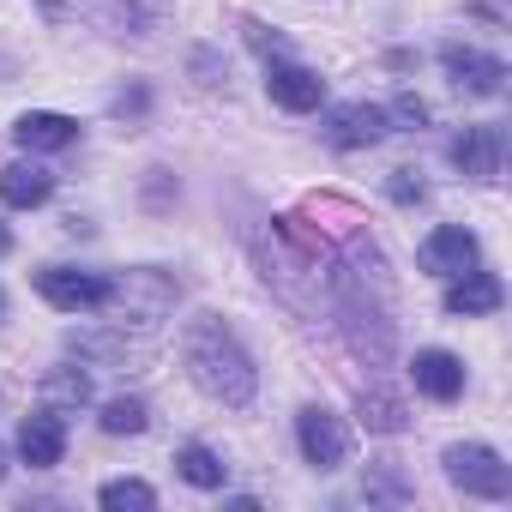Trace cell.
<instances>
[{"label": "cell", "mask_w": 512, "mask_h": 512, "mask_svg": "<svg viewBox=\"0 0 512 512\" xmlns=\"http://www.w3.org/2000/svg\"><path fill=\"white\" fill-rule=\"evenodd\" d=\"M362 494H368V500H410L416 488H410V482H404V476H398L392 464H380V470H368V482H362Z\"/></svg>", "instance_id": "obj_23"}, {"label": "cell", "mask_w": 512, "mask_h": 512, "mask_svg": "<svg viewBox=\"0 0 512 512\" xmlns=\"http://www.w3.org/2000/svg\"><path fill=\"white\" fill-rule=\"evenodd\" d=\"M392 115H398V121H404V127H422V121H428V103H422V97H410V91H404V97H398V103H392Z\"/></svg>", "instance_id": "obj_27"}, {"label": "cell", "mask_w": 512, "mask_h": 512, "mask_svg": "<svg viewBox=\"0 0 512 512\" xmlns=\"http://www.w3.org/2000/svg\"><path fill=\"white\" fill-rule=\"evenodd\" d=\"M91 398V380L79 374V368H55V374H43V410H79Z\"/></svg>", "instance_id": "obj_19"}, {"label": "cell", "mask_w": 512, "mask_h": 512, "mask_svg": "<svg viewBox=\"0 0 512 512\" xmlns=\"http://www.w3.org/2000/svg\"><path fill=\"white\" fill-rule=\"evenodd\" d=\"M13 139H19L25 151H67V145L79 139V121H73V115H55V109H31V115H19Z\"/></svg>", "instance_id": "obj_16"}, {"label": "cell", "mask_w": 512, "mask_h": 512, "mask_svg": "<svg viewBox=\"0 0 512 512\" xmlns=\"http://www.w3.org/2000/svg\"><path fill=\"white\" fill-rule=\"evenodd\" d=\"M0 308H7V302H0Z\"/></svg>", "instance_id": "obj_30"}, {"label": "cell", "mask_w": 512, "mask_h": 512, "mask_svg": "<svg viewBox=\"0 0 512 512\" xmlns=\"http://www.w3.org/2000/svg\"><path fill=\"white\" fill-rule=\"evenodd\" d=\"M446 476H452V488H464V494H476V500H506V494H512L506 458H500L494 446H482V440L446 446Z\"/></svg>", "instance_id": "obj_4"}, {"label": "cell", "mask_w": 512, "mask_h": 512, "mask_svg": "<svg viewBox=\"0 0 512 512\" xmlns=\"http://www.w3.org/2000/svg\"><path fill=\"white\" fill-rule=\"evenodd\" d=\"M266 91H272V103H278V109H290V115H308V109H320V103H326V79H320L314 67L284 61V55L266 67Z\"/></svg>", "instance_id": "obj_8"}, {"label": "cell", "mask_w": 512, "mask_h": 512, "mask_svg": "<svg viewBox=\"0 0 512 512\" xmlns=\"http://www.w3.org/2000/svg\"><path fill=\"white\" fill-rule=\"evenodd\" d=\"M37 296L49 308H61V314H91V308L109 302V278L73 272V266H49V272H37Z\"/></svg>", "instance_id": "obj_5"}, {"label": "cell", "mask_w": 512, "mask_h": 512, "mask_svg": "<svg viewBox=\"0 0 512 512\" xmlns=\"http://www.w3.org/2000/svg\"><path fill=\"white\" fill-rule=\"evenodd\" d=\"M0 253H13V229L7 223H0Z\"/></svg>", "instance_id": "obj_28"}, {"label": "cell", "mask_w": 512, "mask_h": 512, "mask_svg": "<svg viewBox=\"0 0 512 512\" xmlns=\"http://www.w3.org/2000/svg\"><path fill=\"white\" fill-rule=\"evenodd\" d=\"M43 7L55 13V19H103V25H115V31H145V25H157V7L151 0H43Z\"/></svg>", "instance_id": "obj_10"}, {"label": "cell", "mask_w": 512, "mask_h": 512, "mask_svg": "<svg viewBox=\"0 0 512 512\" xmlns=\"http://www.w3.org/2000/svg\"><path fill=\"white\" fill-rule=\"evenodd\" d=\"M380 133H386V109H374V103H338L326 115V139L338 151H368V145H380Z\"/></svg>", "instance_id": "obj_11"}, {"label": "cell", "mask_w": 512, "mask_h": 512, "mask_svg": "<svg viewBox=\"0 0 512 512\" xmlns=\"http://www.w3.org/2000/svg\"><path fill=\"white\" fill-rule=\"evenodd\" d=\"M500 302H506L500 278H494V272H476V266L458 272L452 290H446V314H452V320H482V314H494Z\"/></svg>", "instance_id": "obj_13"}, {"label": "cell", "mask_w": 512, "mask_h": 512, "mask_svg": "<svg viewBox=\"0 0 512 512\" xmlns=\"http://www.w3.org/2000/svg\"><path fill=\"white\" fill-rule=\"evenodd\" d=\"M296 440H302V458H308L314 470H338V464L350 458V428H344L332 410H320V404H308V410L296 416Z\"/></svg>", "instance_id": "obj_6"}, {"label": "cell", "mask_w": 512, "mask_h": 512, "mask_svg": "<svg viewBox=\"0 0 512 512\" xmlns=\"http://www.w3.org/2000/svg\"><path fill=\"white\" fill-rule=\"evenodd\" d=\"M175 470H181V482H193V488H223V482H229V464H223L211 446H199V440H187V446L175 452Z\"/></svg>", "instance_id": "obj_18"}, {"label": "cell", "mask_w": 512, "mask_h": 512, "mask_svg": "<svg viewBox=\"0 0 512 512\" xmlns=\"http://www.w3.org/2000/svg\"><path fill=\"white\" fill-rule=\"evenodd\" d=\"M175 278L169 272H121V278H109V302L103 308H115L121 314V326H157L169 308H175Z\"/></svg>", "instance_id": "obj_3"}, {"label": "cell", "mask_w": 512, "mask_h": 512, "mask_svg": "<svg viewBox=\"0 0 512 512\" xmlns=\"http://www.w3.org/2000/svg\"><path fill=\"white\" fill-rule=\"evenodd\" d=\"M97 500H103L109 512H151V506H157V488L139 482V476H115V482H103Z\"/></svg>", "instance_id": "obj_20"}, {"label": "cell", "mask_w": 512, "mask_h": 512, "mask_svg": "<svg viewBox=\"0 0 512 512\" xmlns=\"http://www.w3.org/2000/svg\"><path fill=\"white\" fill-rule=\"evenodd\" d=\"M181 362L193 374V386L223 404V410H247L253 392H260V368H253L247 344L235 338V326H223L217 314H193L181 332Z\"/></svg>", "instance_id": "obj_2"}, {"label": "cell", "mask_w": 512, "mask_h": 512, "mask_svg": "<svg viewBox=\"0 0 512 512\" xmlns=\"http://www.w3.org/2000/svg\"><path fill=\"white\" fill-rule=\"evenodd\" d=\"M247 43L260 49V55H272V61H278V55H290V43H284L278 31H266V25H253V19H247Z\"/></svg>", "instance_id": "obj_25"}, {"label": "cell", "mask_w": 512, "mask_h": 512, "mask_svg": "<svg viewBox=\"0 0 512 512\" xmlns=\"http://www.w3.org/2000/svg\"><path fill=\"white\" fill-rule=\"evenodd\" d=\"M109 109H115V115H121V121H139V115H145V109H151V97H145V85H133V91H121V97H115V103H109Z\"/></svg>", "instance_id": "obj_26"}, {"label": "cell", "mask_w": 512, "mask_h": 512, "mask_svg": "<svg viewBox=\"0 0 512 512\" xmlns=\"http://www.w3.org/2000/svg\"><path fill=\"white\" fill-rule=\"evenodd\" d=\"M386 193H392L398 205H422V199H428V187H422V175H410V169H392V181H386Z\"/></svg>", "instance_id": "obj_24"}, {"label": "cell", "mask_w": 512, "mask_h": 512, "mask_svg": "<svg viewBox=\"0 0 512 512\" xmlns=\"http://www.w3.org/2000/svg\"><path fill=\"white\" fill-rule=\"evenodd\" d=\"M362 422L380 428V434H398L404 428V404L392 392H362Z\"/></svg>", "instance_id": "obj_21"}, {"label": "cell", "mask_w": 512, "mask_h": 512, "mask_svg": "<svg viewBox=\"0 0 512 512\" xmlns=\"http://www.w3.org/2000/svg\"><path fill=\"white\" fill-rule=\"evenodd\" d=\"M500 157H506V133L500 127H464L452 139V163L470 175V181H494L500 175Z\"/></svg>", "instance_id": "obj_12"}, {"label": "cell", "mask_w": 512, "mask_h": 512, "mask_svg": "<svg viewBox=\"0 0 512 512\" xmlns=\"http://www.w3.org/2000/svg\"><path fill=\"white\" fill-rule=\"evenodd\" d=\"M61 452H67V422H61L55 410L25 416V428H19V458H25L31 470H49V464H61Z\"/></svg>", "instance_id": "obj_15"}, {"label": "cell", "mask_w": 512, "mask_h": 512, "mask_svg": "<svg viewBox=\"0 0 512 512\" xmlns=\"http://www.w3.org/2000/svg\"><path fill=\"white\" fill-rule=\"evenodd\" d=\"M0 482H7V446H0Z\"/></svg>", "instance_id": "obj_29"}, {"label": "cell", "mask_w": 512, "mask_h": 512, "mask_svg": "<svg viewBox=\"0 0 512 512\" xmlns=\"http://www.w3.org/2000/svg\"><path fill=\"white\" fill-rule=\"evenodd\" d=\"M49 193H55V175L43 163H7L0 169V199L13 211H37V205H49Z\"/></svg>", "instance_id": "obj_17"}, {"label": "cell", "mask_w": 512, "mask_h": 512, "mask_svg": "<svg viewBox=\"0 0 512 512\" xmlns=\"http://www.w3.org/2000/svg\"><path fill=\"white\" fill-rule=\"evenodd\" d=\"M410 380H416V392H422V398H434V404H452V398L464 392V362H458L452 350H416V362H410Z\"/></svg>", "instance_id": "obj_14"}, {"label": "cell", "mask_w": 512, "mask_h": 512, "mask_svg": "<svg viewBox=\"0 0 512 512\" xmlns=\"http://www.w3.org/2000/svg\"><path fill=\"white\" fill-rule=\"evenodd\" d=\"M145 404L139 398H109L103 404V434H145Z\"/></svg>", "instance_id": "obj_22"}, {"label": "cell", "mask_w": 512, "mask_h": 512, "mask_svg": "<svg viewBox=\"0 0 512 512\" xmlns=\"http://www.w3.org/2000/svg\"><path fill=\"white\" fill-rule=\"evenodd\" d=\"M416 260H422V272H434V278H458V272L476 266V235H470L464 223H440V229L416 247Z\"/></svg>", "instance_id": "obj_9"}, {"label": "cell", "mask_w": 512, "mask_h": 512, "mask_svg": "<svg viewBox=\"0 0 512 512\" xmlns=\"http://www.w3.org/2000/svg\"><path fill=\"white\" fill-rule=\"evenodd\" d=\"M440 67H446L452 85L470 91V97H500V91H506V61H500V55H482V49H470V43H446V49H440Z\"/></svg>", "instance_id": "obj_7"}, {"label": "cell", "mask_w": 512, "mask_h": 512, "mask_svg": "<svg viewBox=\"0 0 512 512\" xmlns=\"http://www.w3.org/2000/svg\"><path fill=\"white\" fill-rule=\"evenodd\" d=\"M253 253H260V266H266V284L302 308V314H332V284H338V260H332V247L302 229L296 217H278L272 235H253Z\"/></svg>", "instance_id": "obj_1"}]
</instances>
